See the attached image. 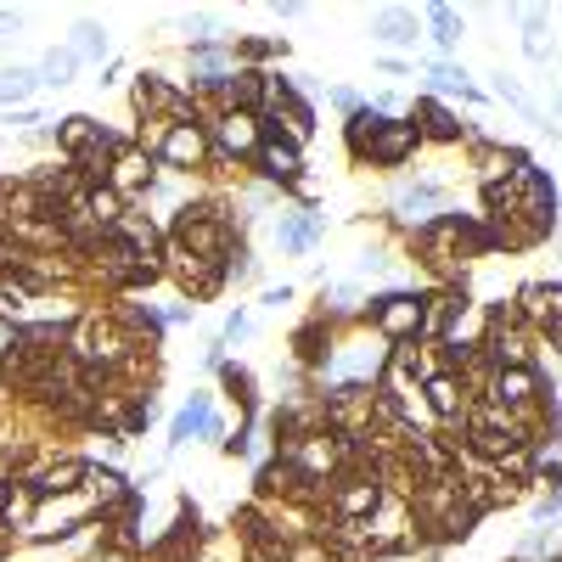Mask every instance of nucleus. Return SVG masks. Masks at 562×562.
Returning <instances> with one entry per match:
<instances>
[{"instance_id":"obj_1","label":"nucleus","mask_w":562,"mask_h":562,"mask_svg":"<svg viewBox=\"0 0 562 562\" xmlns=\"http://www.w3.org/2000/svg\"><path fill=\"white\" fill-rule=\"evenodd\" d=\"M349 141L360 158H372L377 170H400V163L422 147V129L416 118H383L377 108H360L349 124Z\"/></svg>"},{"instance_id":"obj_2","label":"nucleus","mask_w":562,"mask_h":562,"mask_svg":"<svg viewBox=\"0 0 562 562\" xmlns=\"http://www.w3.org/2000/svg\"><path fill=\"white\" fill-rule=\"evenodd\" d=\"M175 248L225 264V259H230V225H225V214H214L209 203L180 209V214H175Z\"/></svg>"},{"instance_id":"obj_3","label":"nucleus","mask_w":562,"mask_h":562,"mask_svg":"<svg viewBox=\"0 0 562 562\" xmlns=\"http://www.w3.org/2000/svg\"><path fill=\"white\" fill-rule=\"evenodd\" d=\"M152 147L158 158L170 163V170H197V163L209 158L214 136H209V124H197V118H152Z\"/></svg>"},{"instance_id":"obj_4","label":"nucleus","mask_w":562,"mask_h":562,"mask_svg":"<svg viewBox=\"0 0 562 562\" xmlns=\"http://www.w3.org/2000/svg\"><path fill=\"white\" fill-rule=\"evenodd\" d=\"M383 473H349V478H333V512L338 523H366L383 512Z\"/></svg>"},{"instance_id":"obj_5","label":"nucleus","mask_w":562,"mask_h":562,"mask_svg":"<svg viewBox=\"0 0 562 562\" xmlns=\"http://www.w3.org/2000/svg\"><path fill=\"white\" fill-rule=\"evenodd\" d=\"M372 321H377V333H383V338L405 344V338L427 333V299H416V292H388V299H377Z\"/></svg>"},{"instance_id":"obj_6","label":"nucleus","mask_w":562,"mask_h":562,"mask_svg":"<svg viewBox=\"0 0 562 562\" xmlns=\"http://www.w3.org/2000/svg\"><path fill=\"white\" fill-rule=\"evenodd\" d=\"M535 394H540V377H535V366H517V372L495 366V377H489V394H484V400H489L495 411L517 416V411H528V405H535Z\"/></svg>"},{"instance_id":"obj_7","label":"nucleus","mask_w":562,"mask_h":562,"mask_svg":"<svg viewBox=\"0 0 562 562\" xmlns=\"http://www.w3.org/2000/svg\"><path fill=\"white\" fill-rule=\"evenodd\" d=\"M445 186L439 180H416V186H400L394 191V220H405V225H434V220H445Z\"/></svg>"},{"instance_id":"obj_8","label":"nucleus","mask_w":562,"mask_h":562,"mask_svg":"<svg viewBox=\"0 0 562 562\" xmlns=\"http://www.w3.org/2000/svg\"><path fill=\"white\" fill-rule=\"evenodd\" d=\"M209 129H214V147L230 152V158H259V147H264L259 113H220Z\"/></svg>"},{"instance_id":"obj_9","label":"nucleus","mask_w":562,"mask_h":562,"mask_svg":"<svg viewBox=\"0 0 562 562\" xmlns=\"http://www.w3.org/2000/svg\"><path fill=\"white\" fill-rule=\"evenodd\" d=\"M170 276L191 292V299H209V292H220V282H225V264H214V259H197V253H186V248H175L170 253Z\"/></svg>"},{"instance_id":"obj_10","label":"nucleus","mask_w":562,"mask_h":562,"mask_svg":"<svg viewBox=\"0 0 562 562\" xmlns=\"http://www.w3.org/2000/svg\"><path fill=\"white\" fill-rule=\"evenodd\" d=\"M90 478V467L85 461H46V467L28 478V489H35V501H57V495H79V484Z\"/></svg>"},{"instance_id":"obj_11","label":"nucleus","mask_w":562,"mask_h":562,"mask_svg":"<svg viewBox=\"0 0 562 562\" xmlns=\"http://www.w3.org/2000/svg\"><path fill=\"white\" fill-rule=\"evenodd\" d=\"M152 152L147 147H124L118 158H113V170H108V186L118 191V197H136V191H147L152 186Z\"/></svg>"},{"instance_id":"obj_12","label":"nucleus","mask_w":562,"mask_h":562,"mask_svg":"<svg viewBox=\"0 0 562 562\" xmlns=\"http://www.w3.org/2000/svg\"><path fill=\"white\" fill-rule=\"evenodd\" d=\"M102 136H108V129L96 124V118H85V113H74V118H62V124H57V147L68 152L74 163H85L96 147H102Z\"/></svg>"},{"instance_id":"obj_13","label":"nucleus","mask_w":562,"mask_h":562,"mask_svg":"<svg viewBox=\"0 0 562 562\" xmlns=\"http://www.w3.org/2000/svg\"><path fill=\"white\" fill-rule=\"evenodd\" d=\"M191 434H220V422H214V400H209V394H191V400L180 405V416L170 422V445H186Z\"/></svg>"},{"instance_id":"obj_14","label":"nucleus","mask_w":562,"mask_h":562,"mask_svg":"<svg viewBox=\"0 0 562 562\" xmlns=\"http://www.w3.org/2000/svg\"><path fill=\"white\" fill-rule=\"evenodd\" d=\"M136 108H141V113L186 118V96H180L175 85H163V74H141V79H136Z\"/></svg>"},{"instance_id":"obj_15","label":"nucleus","mask_w":562,"mask_h":562,"mask_svg":"<svg viewBox=\"0 0 562 562\" xmlns=\"http://www.w3.org/2000/svg\"><path fill=\"white\" fill-rule=\"evenodd\" d=\"M489 90H495V96H501V102H507V108H517V113H523L528 124H540V129H546V136H557V129H551V113H546V108H540V102H535V96H528V90H523V85H517L512 74H501V68H495V74H489Z\"/></svg>"},{"instance_id":"obj_16","label":"nucleus","mask_w":562,"mask_h":562,"mask_svg":"<svg viewBox=\"0 0 562 562\" xmlns=\"http://www.w3.org/2000/svg\"><path fill=\"white\" fill-rule=\"evenodd\" d=\"M523 57L540 62V68L557 57V35H551V17L546 12H523Z\"/></svg>"},{"instance_id":"obj_17","label":"nucleus","mask_w":562,"mask_h":562,"mask_svg":"<svg viewBox=\"0 0 562 562\" xmlns=\"http://www.w3.org/2000/svg\"><path fill=\"white\" fill-rule=\"evenodd\" d=\"M276 242H282V253H310L321 242V220L315 214H282Z\"/></svg>"},{"instance_id":"obj_18","label":"nucleus","mask_w":562,"mask_h":562,"mask_svg":"<svg viewBox=\"0 0 562 562\" xmlns=\"http://www.w3.org/2000/svg\"><path fill=\"white\" fill-rule=\"evenodd\" d=\"M416 129H422V136H434V141H461V136H467V124H461L455 113H445L439 102H434V96H422V102H416Z\"/></svg>"},{"instance_id":"obj_19","label":"nucleus","mask_w":562,"mask_h":562,"mask_svg":"<svg viewBox=\"0 0 562 562\" xmlns=\"http://www.w3.org/2000/svg\"><path fill=\"white\" fill-rule=\"evenodd\" d=\"M299 170H304V158H299V147H276V141H264L259 147V175L264 180H299Z\"/></svg>"},{"instance_id":"obj_20","label":"nucleus","mask_w":562,"mask_h":562,"mask_svg":"<svg viewBox=\"0 0 562 562\" xmlns=\"http://www.w3.org/2000/svg\"><path fill=\"white\" fill-rule=\"evenodd\" d=\"M427 411H434V416H461V411H467V394H461V383L450 377V372H439V377H427Z\"/></svg>"},{"instance_id":"obj_21","label":"nucleus","mask_w":562,"mask_h":562,"mask_svg":"<svg viewBox=\"0 0 562 562\" xmlns=\"http://www.w3.org/2000/svg\"><path fill=\"white\" fill-rule=\"evenodd\" d=\"M372 35L377 40H388V46H416V12H377L372 17Z\"/></svg>"},{"instance_id":"obj_22","label":"nucleus","mask_w":562,"mask_h":562,"mask_svg":"<svg viewBox=\"0 0 562 562\" xmlns=\"http://www.w3.org/2000/svg\"><path fill=\"white\" fill-rule=\"evenodd\" d=\"M74 74H79V57H74L68 46L46 51V57H40V68H35V79H40V85H51V90H57V85H74Z\"/></svg>"},{"instance_id":"obj_23","label":"nucleus","mask_w":562,"mask_h":562,"mask_svg":"<svg viewBox=\"0 0 562 562\" xmlns=\"http://www.w3.org/2000/svg\"><path fill=\"white\" fill-rule=\"evenodd\" d=\"M68 51L79 57V68H85V62H102V57H108V28H102V23H74Z\"/></svg>"},{"instance_id":"obj_24","label":"nucleus","mask_w":562,"mask_h":562,"mask_svg":"<svg viewBox=\"0 0 562 562\" xmlns=\"http://www.w3.org/2000/svg\"><path fill=\"white\" fill-rule=\"evenodd\" d=\"M35 90H40L35 68H0V108H17V102H28Z\"/></svg>"},{"instance_id":"obj_25","label":"nucleus","mask_w":562,"mask_h":562,"mask_svg":"<svg viewBox=\"0 0 562 562\" xmlns=\"http://www.w3.org/2000/svg\"><path fill=\"white\" fill-rule=\"evenodd\" d=\"M427 28H434V46L455 51L461 46V12L455 7H427Z\"/></svg>"},{"instance_id":"obj_26","label":"nucleus","mask_w":562,"mask_h":562,"mask_svg":"<svg viewBox=\"0 0 562 562\" xmlns=\"http://www.w3.org/2000/svg\"><path fill=\"white\" fill-rule=\"evenodd\" d=\"M427 74H434V85H439V90H461V96H467V74H461L455 62H434Z\"/></svg>"},{"instance_id":"obj_27","label":"nucleus","mask_w":562,"mask_h":562,"mask_svg":"<svg viewBox=\"0 0 562 562\" xmlns=\"http://www.w3.org/2000/svg\"><path fill=\"white\" fill-rule=\"evenodd\" d=\"M354 304H360V287H354V282H338V287H333V310H338V315H349Z\"/></svg>"},{"instance_id":"obj_28","label":"nucleus","mask_w":562,"mask_h":562,"mask_svg":"<svg viewBox=\"0 0 562 562\" xmlns=\"http://www.w3.org/2000/svg\"><path fill=\"white\" fill-rule=\"evenodd\" d=\"M237 338H248V315H242V310H237V315L225 321V333H220V344H237Z\"/></svg>"},{"instance_id":"obj_29","label":"nucleus","mask_w":562,"mask_h":562,"mask_svg":"<svg viewBox=\"0 0 562 562\" xmlns=\"http://www.w3.org/2000/svg\"><path fill=\"white\" fill-rule=\"evenodd\" d=\"M333 102H338L344 113H360V96H354L349 85H338V90H333Z\"/></svg>"},{"instance_id":"obj_30","label":"nucleus","mask_w":562,"mask_h":562,"mask_svg":"<svg viewBox=\"0 0 562 562\" xmlns=\"http://www.w3.org/2000/svg\"><path fill=\"white\" fill-rule=\"evenodd\" d=\"M17 28H23V12H0V40H12Z\"/></svg>"},{"instance_id":"obj_31","label":"nucleus","mask_w":562,"mask_h":562,"mask_svg":"<svg viewBox=\"0 0 562 562\" xmlns=\"http://www.w3.org/2000/svg\"><path fill=\"white\" fill-rule=\"evenodd\" d=\"M292 299V287H271V292H264V304H271V310H282Z\"/></svg>"},{"instance_id":"obj_32","label":"nucleus","mask_w":562,"mask_h":562,"mask_svg":"<svg viewBox=\"0 0 562 562\" xmlns=\"http://www.w3.org/2000/svg\"><path fill=\"white\" fill-rule=\"evenodd\" d=\"M551 113H557V118H562V85H557V90H551Z\"/></svg>"},{"instance_id":"obj_33","label":"nucleus","mask_w":562,"mask_h":562,"mask_svg":"<svg viewBox=\"0 0 562 562\" xmlns=\"http://www.w3.org/2000/svg\"><path fill=\"white\" fill-rule=\"evenodd\" d=\"M0 517H7V495H0Z\"/></svg>"},{"instance_id":"obj_34","label":"nucleus","mask_w":562,"mask_h":562,"mask_svg":"<svg viewBox=\"0 0 562 562\" xmlns=\"http://www.w3.org/2000/svg\"><path fill=\"white\" fill-rule=\"evenodd\" d=\"M557 562H562V551H557Z\"/></svg>"}]
</instances>
